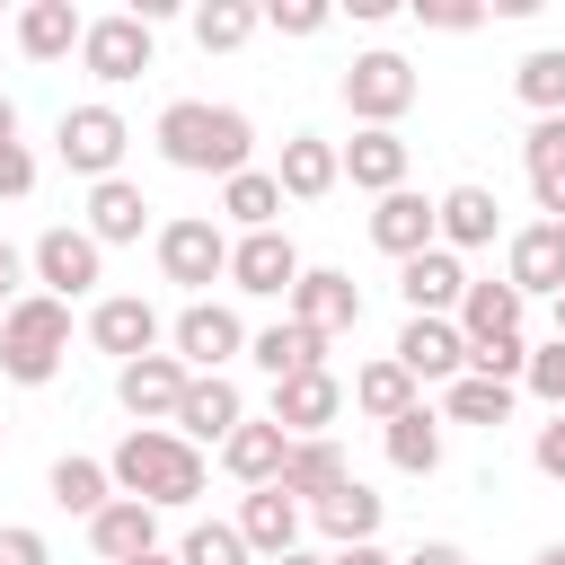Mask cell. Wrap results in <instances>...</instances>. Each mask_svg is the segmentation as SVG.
Instances as JSON below:
<instances>
[{
	"label": "cell",
	"instance_id": "10",
	"mask_svg": "<svg viewBox=\"0 0 565 565\" xmlns=\"http://www.w3.org/2000/svg\"><path fill=\"white\" fill-rule=\"evenodd\" d=\"M309 265H300V247L282 238V230H247V238H230V282L238 291H256V300H291V282H300Z\"/></svg>",
	"mask_w": 565,
	"mask_h": 565
},
{
	"label": "cell",
	"instance_id": "17",
	"mask_svg": "<svg viewBox=\"0 0 565 565\" xmlns=\"http://www.w3.org/2000/svg\"><path fill=\"white\" fill-rule=\"evenodd\" d=\"M397 291H406V318H450L468 300V265L450 247H424V256L397 265Z\"/></svg>",
	"mask_w": 565,
	"mask_h": 565
},
{
	"label": "cell",
	"instance_id": "44",
	"mask_svg": "<svg viewBox=\"0 0 565 565\" xmlns=\"http://www.w3.org/2000/svg\"><path fill=\"white\" fill-rule=\"evenodd\" d=\"M0 565H53L44 530H26V521H0Z\"/></svg>",
	"mask_w": 565,
	"mask_h": 565
},
{
	"label": "cell",
	"instance_id": "29",
	"mask_svg": "<svg viewBox=\"0 0 565 565\" xmlns=\"http://www.w3.org/2000/svg\"><path fill=\"white\" fill-rule=\"evenodd\" d=\"M521 168H530V194L547 221H565V115H539L530 141H521Z\"/></svg>",
	"mask_w": 565,
	"mask_h": 565
},
{
	"label": "cell",
	"instance_id": "53",
	"mask_svg": "<svg viewBox=\"0 0 565 565\" xmlns=\"http://www.w3.org/2000/svg\"><path fill=\"white\" fill-rule=\"evenodd\" d=\"M530 565H565V539H556V547H539V556H530Z\"/></svg>",
	"mask_w": 565,
	"mask_h": 565
},
{
	"label": "cell",
	"instance_id": "39",
	"mask_svg": "<svg viewBox=\"0 0 565 565\" xmlns=\"http://www.w3.org/2000/svg\"><path fill=\"white\" fill-rule=\"evenodd\" d=\"M221 212H230L238 230H274V212H282V185H274V168H247V177H230V185H221Z\"/></svg>",
	"mask_w": 565,
	"mask_h": 565
},
{
	"label": "cell",
	"instance_id": "33",
	"mask_svg": "<svg viewBox=\"0 0 565 565\" xmlns=\"http://www.w3.org/2000/svg\"><path fill=\"white\" fill-rule=\"evenodd\" d=\"M380 512H388V503H380V494L353 477V486H335V494H327L309 521L327 530V547H362V539H380Z\"/></svg>",
	"mask_w": 565,
	"mask_h": 565
},
{
	"label": "cell",
	"instance_id": "3",
	"mask_svg": "<svg viewBox=\"0 0 565 565\" xmlns=\"http://www.w3.org/2000/svg\"><path fill=\"white\" fill-rule=\"evenodd\" d=\"M62 353H71V300L26 291V300L0 318V371H9L18 388H44V380L62 371Z\"/></svg>",
	"mask_w": 565,
	"mask_h": 565
},
{
	"label": "cell",
	"instance_id": "11",
	"mask_svg": "<svg viewBox=\"0 0 565 565\" xmlns=\"http://www.w3.org/2000/svg\"><path fill=\"white\" fill-rule=\"evenodd\" d=\"M185 380H194V371H185L177 353H141V362H124V371H115V397H124V415H132V424H159V415L177 424Z\"/></svg>",
	"mask_w": 565,
	"mask_h": 565
},
{
	"label": "cell",
	"instance_id": "55",
	"mask_svg": "<svg viewBox=\"0 0 565 565\" xmlns=\"http://www.w3.org/2000/svg\"><path fill=\"white\" fill-rule=\"evenodd\" d=\"M556 335H565V291H556Z\"/></svg>",
	"mask_w": 565,
	"mask_h": 565
},
{
	"label": "cell",
	"instance_id": "35",
	"mask_svg": "<svg viewBox=\"0 0 565 565\" xmlns=\"http://www.w3.org/2000/svg\"><path fill=\"white\" fill-rule=\"evenodd\" d=\"M44 486H53V503H62V512H79V521H97V512L115 503V468H106V459H79V450H71V459H53V477H44Z\"/></svg>",
	"mask_w": 565,
	"mask_h": 565
},
{
	"label": "cell",
	"instance_id": "51",
	"mask_svg": "<svg viewBox=\"0 0 565 565\" xmlns=\"http://www.w3.org/2000/svg\"><path fill=\"white\" fill-rule=\"evenodd\" d=\"M0 141H18V97L0 88Z\"/></svg>",
	"mask_w": 565,
	"mask_h": 565
},
{
	"label": "cell",
	"instance_id": "1",
	"mask_svg": "<svg viewBox=\"0 0 565 565\" xmlns=\"http://www.w3.org/2000/svg\"><path fill=\"white\" fill-rule=\"evenodd\" d=\"M159 159L168 168H185V177H247V150H256V124L238 115V106H203V97H177V106H159Z\"/></svg>",
	"mask_w": 565,
	"mask_h": 565
},
{
	"label": "cell",
	"instance_id": "12",
	"mask_svg": "<svg viewBox=\"0 0 565 565\" xmlns=\"http://www.w3.org/2000/svg\"><path fill=\"white\" fill-rule=\"evenodd\" d=\"M503 282L521 291V300H556L565 291V221H530V230H512V247H503Z\"/></svg>",
	"mask_w": 565,
	"mask_h": 565
},
{
	"label": "cell",
	"instance_id": "4",
	"mask_svg": "<svg viewBox=\"0 0 565 565\" xmlns=\"http://www.w3.org/2000/svg\"><path fill=\"white\" fill-rule=\"evenodd\" d=\"M415 88H424L415 62L388 53V44H380V53H353V71H344V106H353L371 132H397V115L415 106Z\"/></svg>",
	"mask_w": 565,
	"mask_h": 565
},
{
	"label": "cell",
	"instance_id": "2",
	"mask_svg": "<svg viewBox=\"0 0 565 565\" xmlns=\"http://www.w3.org/2000/svg\"><path fill=\"white\" fill-rule=\"evenodd\" d=\"M106 468H115V494H132V503H150V512H177V503L203 494V450L177 441L168 424H132Z\"/></svg>",
	"mask_w": 565,
	"mask_h": 565
},
{
	"label": "cell",
	"instance_id": "20",
	"mask_svg": "<svg viewBox=\"0 0 565 565\" xmlns=\"http://www.w3.org/2000/svg\"><path fill=\"white\" fill-rule=\"evenodd\" d=\"M282 459H291V433H282L274 415H265V424L247 415V424H238V433L221 441V468H230V477H238L247 494H256V486H282Z\"/></svg>",
	"mask_w": 565,
	"mask_h": 565
},
{
	"label": "cell",
	"instance_id": "21",
	"mask_svg": "<svg viewBox=\"0 0 565 565\" xmlns=\"http://www.w3.org/2000/svg\"><path fill=\"white\" fill-rule=\"evenodd\" d=\"M335 486H353V459H344V441H291V459H282V494L300 503V512H318Z\"/></svg>",
	"mask_w": 565,
	"mask_h": 565
},
{
	"label": "cell",
	"instance_id": "50",
	"mask_svg": "<svg viewBox=\"0 0 565 565\" xmlns=\"http://www.w3.org/2000/svg\"><path fill=\"white\" fill-rule=\"evenodd\" d=\"M327 565H397L380 539H362V547H327Z\"/></svg>",
	"mask_w": 565,
	"mask_h": 565
},
{
	"label": "cell",
	"instance_id": "14",
	"mask_svg": "<svg viewBox=\"0 0 565 565\" xmlns=\"http://www.w3.org/2000/svg\"><path fill=\"white\" fill-rule=\"evenodd\" d=\"M291 318H300V327H318L327 344H335V335H353V327H362V291H353V274L309 265V274L291 282Z\"/></svg>",
	"mask_w": 565,
	"mask_h": 565
},
{
	"label": "cell",
	"instance_id": "28",
	"mask_svg": "<svg viewBox=\"0 0 565 565\" xmlns=\"http://www.w3.org/2000/svg\"><path fill=\"white\" fill-rule=\"evenodd\" d=\"M247 362H256L265 380H300V371H327V335L300 327V318H282V327H265V335L247 344Z\"/></svg>",
	"mask_w": 565,
	"mask_h": 565
},
{
	"label": "cell",
	"instance_id": "15",
	"mask_svg": "<svg viewBox=\"0 0 565 565\" xmlns=\"http://www.w3.org/2000/svg\"><path fill=\"white\" fill-rule=\"evenodd\" d=\"M88 344H97V353H115V371H124V362L159 353V309H150L141 291H115V300H97V309H88Z\"/></svg>",
	"mask_w": 565,
	"mask_h": 565
},
{
	"label": "cell",
	"instance_id": "45",
	"mask_svg": "<svg viewBox=\"0 0 565 565\" xmlns=\"http://www.w3.org/2000/svg\"><path fill=\"white\" fill-rule=\"evenodd\" d=\"M415 18H424V26H441V35H468L486 9H477V0H415Z\"/></svg>",
	"mask_w": 565,
	"mask_h": 565
},
{
	"label": "cell",
	"instance_id": "54",
	"mask_svg": "<svg viewBox=\"0 0 565 565\" xmlns=\"http://www.w3.org/2000/svg\"><path fill=\"white\" fill-rule=\"evenodd\" d=\"M132 565H177V556H159V547H150V556H132Z\"/></svg>",
	"mask_w": 565,
	"mask_h": 565
},
{
	"label": "cell",
	"instance_id": "52",
	"mask_svg": "<svg viewBox=\"0 0 565 565\" xmlns=\"http://www.w3.org/2000/svg\"><path fill=\"white\" fill-rule=\"evenodd\" d=\"M274 565H327V556H309V547H291V556H274Z\"/></svg>",
	"mask_w": 565,
	"mask_h": 565
},
{
	"label": "cell",
	"instance_id": "9",
	"mask_svg": "<svg viewBox=\"0 0 565 565\" xmlns=\"http://www.w3.org/2000/svg\"><path fill=\"white\" fill-rule=\"evenodd\" d=\"M168 344H177V362L203 380V371L238 362L247 327H238V309H221V300H185V309H177V327H168Z\"/></svg>",
	"mask_w": 565,
	"mask_h": 565
},
{
	"label": "cell",
	"instance_id": "40",
	"mask_svg": "<svg viewBox=\"0 0 565 565\" xmlns=\"http://www.w3.org/2000/svg\"><path fill=\"white\" fill-rule=\"evenodd\" d=\"M177 565H247L238 521H194V530H185V547H177Z\"/></svg>",
	"mask_w": 565,
	"mask_h": 565
},
{
	"label": "cell",
	"instance_id": "24",
	"mask_svg": "<svg viewBox=\"0 0 565 565\" xmlns=\"http://www.w3.org/2000/svg\"><path fill=\"white\" fill-rule=\"evenodd\" d=\"M433 212H441V247H450V256H468V247H486V238L503 230L494 185H450V194H433Z\"/></svg>",
	"mask_w": 565,
	"mask_h": 565
},
{
	"label": "cell",
	"instance_id": "38",
	"mask_svg": "<svg viewBox=\"0 0 565 565\" xmlns=\"http://www.w3.org/2000/svg\"><path fill=\"white\" fill-rule=\"evenodd\" d=\"M256 26H265V9H247V0H203L194 9V44L203 53H238Z\"/></svg>",
	"mask_w": 565,
	"mask_h": 565
},
{
	"label": "cell",
	"instance_id": "23",
	"mask_svg": "<svg viewBox=\"0 0 565 565\" xmlns=\"http://www.w3.org/2000/svg\"><path fill=\"white\" fill-rule=\"evenodd\" d=\"M238 539H247V556H291L300 547V503L282 494V486H256L247 503H238Z\"/></svg>",
	"mask_w": 565,
	"mask_h": 565
},
{
	"label": "cell",
	"instance_id": "22",
	"mask_svg": "<svg viewBox=\"0 0 565 565\" xmlns=\"http://www.w3.org/2000/svg\"><path fill=\"white\" fill-rule=\"evenodd\" d=\"M335 177H344V150L335 141H318V132H291L282 141V168H274L282 203H318V194H335Z\"/></svg>",
	"mask_w": 565,
	"mask_h": 565
},
{
	"label": "cell",
	"instance_id": "26",
	"mask_svg": "<svg viewBox=\"0 0 565 565\" xmlns=\"http://www.w3.org/2000/svg\"><path fill=\"white\" fill-rule=\"evenodd\" d=\"M79 35H88V18H79L71 0H26V9H18V53H26V62L79 53Z\"/></svg>",
	"mask_w": 565,
	"mask_h": 565
},
{
	"label": "cell",
	"instance_id": "6",
	"mask_svg": "<svg viewBox=\"0 0 565 565\" xmlns=\"http://www.w3.org/2000/svg\"><path fill=\"white\" fill-rule=\"evenodd\" d=\"M159 274H168V282H185V291L221 282V274H230V230H221V221H203V212L168 221V230H159Z\"/></svg>",
	"mask_w": 565,
	"mask_h": 565
},
{
	"label": "cell",
	"instance_id": "41",
	"mask_svg": "<svg viewBox=\"0 0 565 565\" xmlns=\"http://www.w3.org/2000/svg\"><path fill=\"white\" fill-rule=\"evenodd\" d=\"M468 371H477V380H503V388H521V380H530V344H521V335L468 344Z\"/></svg>",
	"mask_w": 565,
	"mask_h": 565
},
{
	"label": "cell",
	"instance_id": "18",
	"mask_svg": "<svg viewBox=\"0 0 565 565\" xmlns=\"http://www.w3.org/2000/svg\"><path fill=\"white\" fill-rule=\"evenodd\" d=\"M335 415H344V380H335V371H300V380H274V424H282L291 441H318Z\"/></svg>",
	"mask_w": 565,
	"mask_h": 565
},
{
	"label": "cell",
	"instance_id": "49",
	"mask_svg": "<svg viewBox=\"0 0 565 565\" xmlns=\"http://www.w3.org/2000/svg\"><path fill=\"white\" fill-rule=\"evenodd\" d=\"M397 565H468V547H459V539H424V547L397 556Z\"/></svg>",
	"mask_w": 565,
	"mask_h": 565
},
{
	"label": "cell",
	"instance_id": "25",
	"mask_svg": "<svg viewBox=\"0 0 565 565\" xmlns=\"http://www.w3.org/2000/svg\"><path fill=\"white\" fill-rule=\"evenodd\" d=\"M88 547H97L106 565H132V556H150V547H159V512H150V503H132V494H115V503L88 521Z\"/></svg>",
	"mask_w": 565,
	"mask_h": 565
},
{
	"label": "cell",
	"instance_id": "8",
	"mask_svg": "<svg viewBox=\"0 0 565 565\" xmlns=\"http://www.w3.org/2000/svg\"><path fill=\"white\" fill-rule=\"evenodd\" d=\"M79 62H88V79H106V88L141 79V71H150V18H132V9H115V18H88V35H79Z\"/></svg>",
	"mask_w": 565,
	"mask_h": 565
},
{
	"label": "cell",
	"instance_id": "7",
	"mask_svg": "<svg viewBox=\"0 0 565 565\" xmlns=\"http://www.w3.org/2000/svg\"><path fill=\"white\" fill-rule=\"evenodd\" d=\"M26 265H35V282H44L53 300H79V291H97V282H106V247H97L88 230H71V221H62V230H44V238L26 247Z\"/></svg>",
	"mask_w": 565,
	"mask_h": 565
},
{
	"label": "cell",
	"instance_id": "13",
	"mask_svg": "<svg viewBox=\"0 0 565 565\" xmlns=\"http://www.w3.org/2000/svg\"><path fill=\"white\" fill-rule=\"evenodd\" d=\"M371 247L380 256H424V247H441V212H433V194H415V185H397V194H380V212H371Z\"/></svg>",
	"mask_w": 565,
	"mask_h": 565
},
{
	"label": "cell",
	"instance_id": "32",
	"mask_svg": "<svg viewBox=\"0 0 565 565\" xmlns=\"http://www.w3.org/2000/svg\"><path fill=\"white\" fill-rule=\"evenodd\" d=\"M353 406H362L371 424H397V415H406V406H424V397H415V371H406L397 353H380V362H362V371H353Z\"/></svg>",
	"mask_w": 565,
	"mask_h": 565
},
{
	"label": "cell",
	"instance_id": "46",
	"mask_svg": "<svg viewBox=\"0 0 565 565\" xmlns=\"http://www.w3.org/2000/svg\"><path fill=\"white\" fill-rule=\"evenodd\" d=\"M0 194H9V203L35 194V159H26V141H0Z\"/></svg>",
	"mask_w": 565,
	"mask_h": 565
},
{
	"label": "cell",
	"instance_id": "37",
	"mask_svg": "<svg viewBox=\"0 0 565 565\" xmlns=\"http://www.w3.org/2000/svg\"><path fill=\"white\" fill-rule=\"evenodd\" d=\"M512 97H521L530 115H565V44H539V53H521V71H512Z\"/></svg>",
	"mask_w": 565,
	"mask_h": 565
},
{
	"label": "cell",
	"instance_id": "27",
	"mask_svg": "<svg viewBox=\"0 0 565 565\" xmlns=\"http://www.w3.org/2000/svg\"><path fill=\"white\" fill-rule=\"evenodd\" d=\"M141 221H150V194L132 185V177H106V185H88V238L97 247H124V238H141Z\"/></svg>",
	"mask_w": 565,
	"mask_h": 565
},
{
	"label": "cell",
	"instance_id": "47",
	"mask_svg": "<svg viewBox=\"0 0 565 565\" xmlns=\"http://www.w3.org/2000/svg\"><path fill=\"white\" fill-rule=\"evenodd\" d=\"M530 459H539V477H556V486H565V415H556V424H539Z\"/></svg>",
	"mask_w": 565,
	"mask_h": 565
},
{
	"label": "cell",
	"instance_id": "34",
	"mask_svg": "<svg viewBox=\"0 0 565 565\" xmlns=\"http://www.w3.org/2000/svg\"><path fill=\"white\" fill-rule=\"evenodd\" d=\"M521 291L512 282H468V300H459V335L468 344H494V335H521Z\"/></svg>",
	"mask_w": 565,
	"mask_h": 565
},
{
	"label": "cell",
	"instance_id": "43",
	"mask_svg": "<svg viewBox=\"0 0 565 565\" xmlns=\"http://www.w3.org/2000/svg\"><path fill=\"white\" fill-rule=\"evenodd\" d=\"M327 18H335L327 0H274V9H265L274 35H327Z\"/></svg>",
	"mask_w": 565,
	"mask_h": 565
},
{
	"label": "cell",
	"instance_id": "30",
	"mask_svg": "<svg viewBox=\"0 0 565 565\" xmlns=\"http://www.w3.org/2000/svg\"><path fill=\"white\" fill-rule=\"evenodd\" d=\"M380 450H388L397 477H433L441 468V415L433 406H406L397 424H380Z\"/></svg>",
	"mask_w": 565,
	"mask_h": 565
},
{
	"label": "cell",
	"instance_id": "5",
	"mask_svg": "<svg viewBox=\"0 0 565 565\" xmlns=\"http://www.w3.org/2000/svg\"><path fill=\"white\" fill-rule=\"evenodd\" d=\"M124 141H132V124H124L115 106H62V124H53L62 168H71V177H88V185H106V177H115Z\"/></svg>",
	"mask_w": 565,
	"mask_h": 565
},
{
	"label": "cell",
	"instance_id": "36",
	"mask_svg": "<svg viewBox=\"0 0 565 565\" xmlns=\"http://www.w3.org/2000/svg\"><path fill=\"white\" fill-rule=\"evenodd\" d=\"M441 415H450V424H486V433H494V424H512V388H503V380L459 371V380L441 388Z\"/></svg>",
	"mask_w": 565,
	"mask_h": 565
},
{
	"label": "cell",
	"instance_id": "16",
	"mask_svg": "<svg viewBox=\"0 0 565 565\" xmlns=\"http://www.w3.org/2000/svg\"><path fill=\"white\" fill-rule=\"evenodd\" d=\"M247 424V397H238V380L230 371H203V380H185V406H177V441H230Z\"/></svg>",
	"mask_w": 565,
	"mask_h": 565
},
{
	"label": "cell",
	"instance_id": "31",
	"mask_svg": "<svg viewBox=\"0 0 565 565\" xmlns=\"http://www.w3.org/2000/svg\"><path fill=\"white\" fill-rule=\"evenodd\" d=\"M344 177H353L362 194H397V185H406V141H397V132H371V124H362V132L344 141Z\"/></svg>",
	"mask_w": 565,
	"mask_h": 565
},
{
	"label": "cell",
	"instance_id": "48",
	"mask_svg": "<svg viewBox=\"0 0 565 565\" xmlns=\"http://www.w3.org/2000/svg\"><path fill=\"white\" fill-rule=\"evenodd\" d=\"M18 274H26V256H18V247H9V238H0V318H9V309H18V300H26V291H18Z\"/></svg>",
	"mask_w": 565,
	"mask_h": 565
},
{
	"label": "cell",
	"instance_id": "42",
	"mask_svg": "<svg viewBox=\"0 0 565 565\" xmlns=\"http://www.w3.org/2000/svg\"><path fill=\"white\" fill-rule=\"evenodd\" d=\"M521 388H530V397H547V406H556V415H565V335H556V344H539V353H530V380H521Z\"/></svg>",
	"mask_w": 565,
	"mask_h": 565
},
{
	"label": "cell",
	"instance_id": "19",
	"mask_svg": "<svg viewBox=\"0 0 565 565\" xmlns=\"http://www.w3.org/2000/svg\"><path fill=\"white\" fill-rule=\"evenodd\" d=\"M397 362L415 371V380H459L468 371V335H459V318H406V335H397Z\"/></svg>",
	"mask_w": 565,
	"mask_h": 565
}]
</instances>
